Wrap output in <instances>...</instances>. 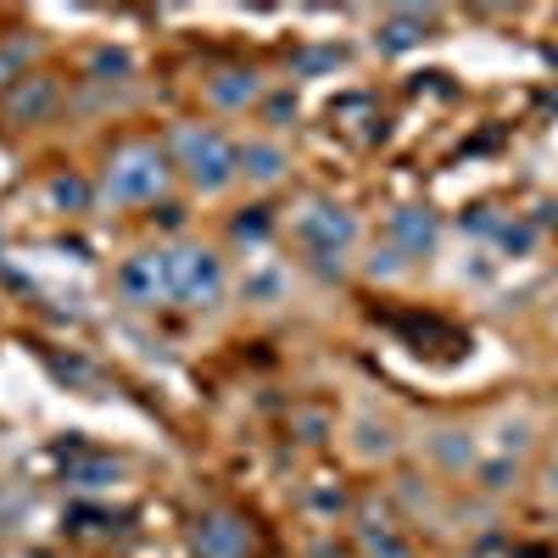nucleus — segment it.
Here are the masks:
<instances>
[{
  "instance_id": "obj_1",
  "label": "nucleus",
  "mask_w": 558,
  "mask_h": 558,
  "mask_svg": "<svg viewBox=\"0 0 558 558\" xmlns=\"http://www.w3.org/2000/svg\"><path fill=\"white\" fill-rule=\"evenodd\" d=\"M168 151H173V168L191 179V191H202V196H218L241 179V168H235L241 146H229V140L207 123H179Z\"/></svg>"
},
{
  "instance_id": "obj_2",
  "label": "nucleus",
  "mask_w": 558,
  "mask_h": 558,
  "mask_svg": "<svg viewBox=\"0 0 558 558\" xmlns=\"http://www.w3.org/2000/svg\"><path fill=\"white\" fill-rule=\"evenodd\" d=\"M168 157L157 151V146H123L112 162H107V173H101V196L112 202V207H140V202H157L162 191H168Z\"/></svg>"
},
{
  "instance_id": "obj_3",
  "label": "nucleus",
  "mask_w": 558,
  "mask_h": 558,
  "mask_svg": "<svg viewBox=\"0 0 558 558\" xmlns=\"http://www.w3.org/2000/svg\"><path fill=\"white\" fill-rule=\"evenodd\" d=\"M168 263V302H184V307H213L229 286L223 274V257L207 252V246H179V252H162Z\"/></svg>"
},
{
  "instance_id": "obj_4",
  "label": "nucleus",
  "mask_w": 558,
  "mask_h": 558,
  "mask_svg": "<svg viewBox=\"0 0 558 558\" xmlns=\"http://www.w3.org/2000/svg\"><path fill=\"white\" fill-rule=\"evenodd\" d=\"M291 235L307 246V257H347V246L357 241V218L336 202H307L291 218Z\"/></svg>"
},
{
  "instance_id": "obj_5",
  "label": "nucleus",
  "mask_w": 558,
  "mask_h": 558,
  "mask_svg": "<svg viewBox=\"0 0 558 558\" xmlns=\"http://www.w3.org/2000/svg\"><path fill=\"white\" fill-rule=\"evenodd\" d=\"M191 547H196V558H246L252 531H246V520H235V514H223V508H213V514L196 520Z\"/></svg>"
},
{
  "instance_id": "obj_6",
  "label": "nucleus",
  "mask_w": 558,
  "mask_h": 558,
  "mask_svg": "<svg viewBox=\"0 0 558 558\" xmlns=\"http://www.w3.org/2000/svg\"><path fill=\"white\" fill-rule=\"evenodd\" d=\"M235 168H241V179H246V184L268 191V184H279V179H286L291 157H286V146H279V140H246V146H241V157H235Z\"/></svg>"
},
{
  "instance_id": "obj_7",
  "label": "nucleus",
  "mask_w": 558,
  "mask_h": 558,
  "mask_svg": "<svg viewBox=\"0 0 558 558\" xmlns=\"http://www.w3.org/2000/svg\"><path fill=\"white\" fill-rule=\"evenodd\" d=\"M386 235H391V246H397L402 257L430 252V246H436V213H425V207H397V213L386 218Z\"/></svg>"
},
{
  "instance_id": "obj_8",
  "label": "nucleus",
  "mask_w": 558,
  "mask_h": 558,
  "mask_svg": "<svg viewBox=\"0 0 558 558\" xmlns=\"http://www.w3.org/2000/svg\"><path fill=\"white\" fill-rule=\"evenodd\" d=\"M118 291H123L129 302H157V296H168V263H162V252H146V257L123 263V268H118Z\"/></svg>"
},
{
  "instance_id": "obj_9",
  "label": "nucleus",
  "mask_w": 558,
  "mask_h": 558,
  "mask_svg": "<svg viewBox=\"0 0 558 558\" xmlns=\"http://www.w3.org/2000/svg\"><path fill=\"white\" fill-rule=\"evenodd\" d=\"M286 291H291V274L279 268V263H252V268L241 274V296H246L252 307H274V302H286Z\"/></svg>"
},
{
  "instance_id": "obj_10",
  "label": "nucleus",
  "mask_w": 558,
  "mask_h": 558,
  "mask_svg": "<svg viewBox=\"0 0 558 558\" xmlns=\"http://www.w3.org/2000/svg\"><path fill=\"white\" fill-rule=\"evenodd\" d=\"M380 51H391V57H402V51H413V45H425L430 39V17L425 12H391L386 23H380Z\"/></svg>"
},
{
  "instance_id": "obj_11",
  "label": "nucleus",
  "mask_w": 558,
  "mask_h": 558,
  "mask_svg": "<svg viewBox=\"0 0 558 558\" xmlns=\"http://www.w3.org/2000/svg\"><path fill=\"white\" fill-rule=\"evenodd\" d=\"M347 447H352L363 463H375V458H391V452H397V430L386 425V418H352Z\"/></svg>"
},
{
  "instance_id": "obj_12",
  "label": "nucleus",
  "mask_w": 558,
  "mask_h": 558,
  "mask_svg": "<svg viewBox=\"0 0 558 558\" xmlns=\"http://www.w3.org/2000/svg\"><path fill=\"white\" fill-rule=\"evenodd\" d=\"M7 107H12L17 123H39L45 112L57 107V84H51V78H23V84L12 89V101H7Z\"/></svg>"
},
{
  "instance_id": "obj_13",
  "label": "nucleus",
  "mask_w": 558,
  "mask_h": 558,
  "mask_svg": "<svg viewBox=\"0 0 558 558\" xmlns=\"http://www.w3.org/2000/svg\"><path fill=\"white\" fill-rule=\"evenodd\" d=\"M257 96H263L257 73H218V78H207V101L223 107V112H235V107H246V101H257Z\"/></svg>"
},
{
  "instance_id": "obj_14",
  "label": "nucleus",
  "mask_w": 558,
  "mask_h": 558,
  "mask_svg": "<svg viewBox=\"0 0 558 558\" xmlns=\"http://www.w3.org/2000/svg\"><path fill=\"white\" fill-rule=\"evenodd\" d=\"M430 458L441 463V470H470V463H475V441H470V430H458V425L436 430V436H430Z\"/></svg>"
},
{
  "instance_id": "obj_15",
  "label": "nucleus",
  "mask_w": 558,
  "mask_h": 558,
  "mask_svg": "<svg viewBox=\"0 0 558 558\" xmlns=\"http://www.w3.org/2000/svg\"><path fill=\"white\" fill-rule=\"evenodd\" d=\"M475 486L492 492V497H502L508 486H520V458H508V452L481 458V463H475Z\"/></svg>"
},
{
  "instance_id": "obj_16",
  "label": "nucleus",
  "mask_w": 558,
  "mask_h": 558,
  "mask_svg": "<svg viewBox=\"0 0 558 558\" xmlns=\"http://www.w3.org/2000/svg\"><path fill=\"white\" fill-rule=\"evenodd\" d=\"M363 547L375 553V558H413V553H408V542H402V536H397L386 520H380V525H375V520L363 525Z\"/></svg>"
},
{
  "instance_id": "obj_17",
  "label": "nucleus",
  "mask_w": 558,
  "mask_h": 558,
  "mask_svg": "<svg viewBox=\"0 0 558 558\" xmlns=\"http://www.w3.org/2000/svg\"><path fill=\"white\" fill-rule=\"evenodd\" d=\"M78 492H101V486H112L118 481V463H107V458H89V463H78V470L68 475Z\"/></svg>"
},
{
  "instance_id": "obj_18",
  "label": "nucleus",
  "mask_w": 558,
  "mask_h": 558,
  "mask_svg": "<svg viewBox=\"0 0 558 558\" xmlns=\"http://www.w3.org/2000/svg\"><path fill=\"white\" fill-rule=\"evenodd\" d=\"M129 68H134V62H129V57H123V51H96V57H89V78H101V84H107V78H112V73H118V78H123V73H129Z\"/></svg>"
},
{
  "instance_id": "obj_19",
  "label": "nucleus",
  "mask_w": 558,
  "mask_h": 558,
  "mask_svg": "<svg viewBox=\"0 0 558 558\" xmlns=\"http://www.w3.org/2000/svg\"><path fill=\"white\" fill-rule=\"evenodd\" d=\"M51 202H57V207H73V213H78V207H89V191H84L78 179H51Z\"/></svg>"
},
{
  "instance_id": "obj_20",
  "label": "nucleus",
  "mask_w": 558,
  "mask_h": 558,
  "mask_svg": "<svg viewBox=\"0 0 558 558\" xmlns=\"http://www.w3.org/2000/svg\"><path fill=\"white\" fill-rule=\"evenodd\" d=\"M531 246H536V223H508V229H502V252L525 257Z\"/></svg>"
},
{
  "instance_id": "obj_21",
  "label": "nucleus",
  "mask_w": 558,
  "mask_h": 558,
  "mask_svg": "<svg viewBox=\"0 0 558 558\" xmlns=\"http://www.w3.org/2000/svg\"><path fill=\"white\" fill-rule=\"evenodd\" d=\"M408 268V257L397 252V246H386V252H375V257H368V274H375V279H397Z\"/></svg>"
},
{
  "instance_id": "obj_22",
  "label": "nucleus",
  "mask_w": 558,
  "mask_h": 558,
  "mask_svg": "<svg viewBox=\"0 0 558 558\" xmlns=\"http://www.w3.org/2000/svg\"><path fill=\"white\" fill-rule=\"evenodd\" d=\"M23 57H28V45H23V39L0 45V84H7V78H23Z\"/></svg>"
},
{
  "instance_id": "obj_23",
  "label": "nucleus",
  "mask_w": 558,
  "mask_h": 558,
  "mask_svg": "<svg viewBox=\"0 0 558 558\" xmlns=\"http://www.w3.org/2000/svg\"><path fill=\"white\" fill-rule=\"evenodd\" d=\"M307 508H313V514H341V508H347V497H341V486H313Z\"/></svg>"
},
{
  "instance_id": "obj_24",
  "label": "nucleus",
  "mask_w": 558,
  "mask_h": 558,
  "mask_svg": "<svg viewBox=\"0 0 558 558\" xmlns=\"http://www.w3.org/2000/svg\"><path fill=\"white\" fill-rule=\"evenodd\" d=\"M341 62V51H336V45H318V51H302V73H324V68H336Z\"/></svg>"
},
{
  "instance_id": "obj_25",
  "label": "nucleus",
  "mask_w": 558,
  "mask_h": 558,
  "mask_svg": "<svg viewBox=\"0 0 558 558\" xmlns=\"http://www.w3.org/2000/svg\"><path fill=\"white\" fill-rule=\"evenodd\" d=\"M525 441H531V425H525V418H508V425H502V441H497V447H502L508 458H514V452H520Z\"/></svg>"
},
{
  "instance_id": "obj_26",
  "label": "nucleus",
  "mask_w": 558,
  "mask_h": 558,
  "mask_svg": "<svg viewBox=\"0 0 558 558\" xmlns=\"http://www.w3.org/2000/svg\"><path fill=\"white\" fill-rule=\"evenodd\" d=\"M291 112H296V96H274L268 101V118H291Z\"/></svg>"
},
{
  "instance_id": "obj_27",
  "label": "nucleus",
  "mask_w": 558,
  "mask_h": 558,
  "mask_svg": "<svg viewBox=\"0 0 558 558\" xmlns=\"http://www.w3.org/2000/svg\"><path fill=\"white\" fill-rule=\"evenodd\" d=\"M547 492L558 497V458H553V470H547Z\"/></svg>"
},
{
  "instance_id": "obj_28",
  "label": "nucleus",
  "mask_w": 558,
  "mask_h": 558,
  "mask_svg": "<svg viewBox=\"0 0 558 558\" xmlns=\"http://www.w3.org/2000/svg\"><path fill=\"white\" fill-rule=\"evenodd\" d=\"M553 324H558V307H553Z\"/></svg>"
}]
</instances>
